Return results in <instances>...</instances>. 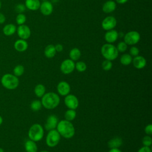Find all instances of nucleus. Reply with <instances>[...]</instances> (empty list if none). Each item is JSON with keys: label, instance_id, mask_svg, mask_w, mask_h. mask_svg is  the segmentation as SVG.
Instances as JSON below:
<instances>
[{"label": "nucleus", "instance_id": "23", "mask_svg": "<svg viewBox=\"0 0 152 152\" xmlns=\"http://www.w3.org/2000/svg\"><path fill=\"white\" fill-rule=\"evenodd\" d=\"M24 148L26 152H37V146L35 141L28 140L25 142Z\"/></svg>", "mask_w": 152, "mask_h": 152}, {"label": "nucleus", "instance_id": "28", "mask_svg": "<svg viewBox=\"0 0 152 152\" xmlns=\"http://www.w3.org/2000/svg\"><path fill=\"white\" fill-rule=\"evenodd\" d=\"M42 107V104L41 103V101L39 100H33L30 104V108L32 110L36 112V111H39V110L41 109Z\"/></svg>", "mask_w": 152, "mask_h": 152}, {"label": "nucleus", "instance_id": "36", "mask_svg": "<svg viewBox=\"0 0 152 152\" xmlns=\"http://www.w3.org/2000/svg\"><path fill=\"white\" fill-rule=\"evenodd\" d=\"M140 52V50L138 49V48L136 46H132L130 49H129V55L131 56H136L137 55H138Z\"/></svg>", "mask_w": 152, "mask_h": 152}, {"label": "nucleus", "instance_id": "37", "mask_svg": "<svg viewBox=\"0 0 152 152\" xmlns=\"http://www.w3.org/2000/svg\"><path fill=\"white\" fill-rule=\"evenodd\" d=\"M145 133L148 135H151L152 134V124H150L146 125L144 128Z\"/></svg>", "mask_w": 152, "mask_h": 152}, {"label": "nucleus", "instance_id": "30", "mask_svg": "<svg viewBox=\"0 0 152 152\" xmlns=\"http://www.w3.org/2000/svg\"><path fill=\"white\" fill-rule=\"evenodd\" d=\"M24 72V68L21 65H17L13 69L14 75L16 77H20L23 74Z\"/></svg>", "mask_w": 152, "mask_h": 152}, {"label": "nucleus", "instance_id": "27", "mask_svg": "<svg viewBox=\"0 0 152 152\" xmlns=\"http://www.w3.org/2000/svg\"><path fill=\"white\" fill-rule=\"evenodd\" d=\"M76 112L74 109H69L67 110L64 114L65 119L68 121H73L75 117H76Z\"/></svg>", "mask_w": 152, "mask_h": 152}, {"label": "nucleus", "instance_id": "34", "mask_svg": "<svg viewBox=\"0 0 152 152\" xmlns=\"http://www.w3.org/2000/svg\"><path fill=\"white\" fill-rule=\"evenodd\" d=\"M128 45L124 42H120L116 46V49L119 52H124L126 50Z\"/></svg>", "mask_w": 152, "mask_h": 152}, {"label": "nucleus", "instance_id": "5", "mask_svg": "<svg viewBox=\"0 0 152 152\" xmlns=\"http://www.w3.org/2000/svg\"><path fill=\"white\" fill-rule=\"evenodd\" d=\"M29 139L35 142L40 141L44 135V129L43 126L39 124L32 125L28 132Z\"/></svg>", "mask_w": 152, "mask_h": 152}, {"label": "nucleus", "instance_id": "19", "mask_svg": "<svg viewBox=\"0 0 152 152\" xmlns=\"http://www.w3.org/2000/svg\"><path fill=\"white\" fill-rule=\"evenodd\" d=\"M24 5L26 8L31 11H36L39 9L40 2L39 0H26Z\"/></svg>", "mask_w": 152, "mask_h": 152}, {"label": "nucleus", "instance_id": "44", "mask_svg": "<svg viewBox=\"0 0 152 152\" xmlns=\"http://www.w3.org/2000/svg\"><path fill=\"white\" fill-rule=\"evenodd\" d=\"M51 1L52 2H57L59 1V0H51Z\"/></svg>", "mask_w": 152, "mask_h": 152}, {"label": "nucleus", "instance_id": "3", "mask_svg": "<svg viewBox=\"0 0 152 152\" xmlns=\"http://www.w3.org/2000/svg\"><path fill=\"white\" fill-rule=\"evenodd\" d=\"M101 53L105 59L113 61L116 59L119 55L116 47L112 43H105L101 48Z\"/></svg>", "mask_w": 152, "mask_h": 152}, {"label": "nucleus", "instance_id": "1", "mask_svg": "<svg viewBox=\"0 0 152 152\" xmlns=\"http://www.w3.org/2000/svg\"><path fill=\"white\" fill-rule=\"evenodd\" d=\"M56 130L61 136L66 139L73 137L75 132V128L71 122L66 119L61 120L58 122Z\"/></svg>", "mask_w": 152, "mask_h": 152}, {"label": "nucleus", "instance_id": "38", "mask_svg": "<svg viewBox=\"0 0 152 152\" xmlns=\"http://www.w3.org/2000/svg\"><path fill=\"white\" fill-rule=\"evenodd\" d=\"M137 152H151V149L150 147H147V146H142L141 147Z\"/></svg>", "mask_w": 152, "mask_h": 152}, {"label": "nucleus", "instance_id": "48", "mask_svg": "<svg viewBox=\"0 0 152 152\" xmlns=\"http://www.w3.org/2000/svg\"><path fill=\"white\" fill-rule=\"evenodd\" d=\"M42 1H48V0H42Z\"/></svg>", "mask_w": 152, "mask_h": 152}, {"label": "nucleus", "instance_id": "40", "mask_svg": "<svg viewBox=\"0 0 152 152\" xmlns=\"http://www.w3.org/2000/svg\"><path fill=\"white\" fill-rule=\"evenodd\" d=\"M5 20H6V18L4 14H2V12H0V24L4 23L5 21Z\"/></svg>", "mask_w": 152, "mask_h": 152}, {"label": "nucleus", "instance_id": "24", "mask_svg": "<svg viewBox=\"0 0 152 152\" xmlns=\"http://www.w3.org/2000/svg\"><path fill=\"white\" fill-rule=\"evenodd\" d=\"M81 55V53L80 50L77 48H72L69 53V59H71L73 61H78Z\"/></svg>", "mask_w": 152, "mask_h": 152}, {"label": "nucleus", "instance_id": "13", "mask_svg": "<svg viewBox=\"0 0 152 152\" xmlns=\"http://www.w3.org/2000/svg\"><path fill=\"white\" fill-rule=\"evenodd\" d=\"M39 9L43 15L47 16L52 13L53 7L51 2L49 1H44L40 4Z\"/></svg>", "mask_w": 152, "mask_h": 152}, {"label": "nucleus", "instance_id": "8", "mask_svg": "<svg viewBox=\"0 0 152 152\" xmlns=\"http://www.w3.org/2000/svg\"><path fill=\"white\" fill-rule=\"evenodd\" d=\"M60 69L64 74L67 75L71 74L75 69L74 61L70 59L64 60L60 65Z\"/></svg>", "mask_w": 152, "mask_h": 152}, {"label": "nucleus", "instance_id": "42", "mask_svg": "<svg viewBox=\"0 0 152 152\" xmlns=\"http://www.w3.org/2000/svg\"><path fill=\"white\" fill-rule=\"evenodd\" d=\"M117 3L119 4H124L128 1V0H115Z\"/></svg>", "mask_w": 152, "mask_h": 152}, {"label": "nucleus", "instance_id": "31", "mask_svg": "<svg viewBox=\"0 0 152 152\" xmlns=\"http://www.w3.org/2000/svg\"><path fill=\"white\" fill-rule=\"evenodd\" d=\"M26 19H27L26 16L24 14L20 13L17 15L15 21H16L17 24L20 26V25L24 24L26 21Z\"/></svg>", "mask_w": 152, "mask_h": 152}, {"label": "nucleus", "instance_id": "41", "mask_svg": "<svg viewBox=\"0 0 152 152\" xmlns=\"http://www.w3.org/2000/svg\"><path fill=\"white\" fill-rule=\"evenodd\" d=\"M108 152H122V151L121 150H119L118 148H110Z\"/></svg>", "mask_w": 152, "mask_h": 152}, {"label": "nucleus", "instance_id": "39", "mask_svg": "<svg viewBox=\"0 0 152 152\" xmlns=\"http://www.w3.org/2000/svg\"><path fill=\"white\" fill-rule=\"evenodd\" d=\"M55 48L56 49V51L58 52H61L63 50V46L60 44V43H58L55 46Z\"/></svg>", "mask_w": 152, "mask_h": 152}, {"label": "nucleus", "instance_id": "45", "mask_svg": "<svg viewBox=\"0 0 152 152\" xmlns=\"http://www.w3.org/2000/svg\"><path fill=\"white\" fill-rule=\"evenodd\" d=\"M0 152H4V150L2 148H0Z\"/></svg>", "mask_w": 152, "mask_h": 152}, {"label": "nucleus", "instance_id": "35", "mask_svg": "<svg viewBox=\"0 0 152 152\" xmlns=\"http://www.w3.org/2000/svg\"><path fill=\"white\" fill-rule=\"evenodd\" d=\"M15 9V11L17 12L18 14H20L26 11V7L25 5L23 4H18L16 5Z\"/></svg>", "mask_w": 152, "mask_h": 152}, {"label": "nucleus", "instance_id": "47", "mask_svg": "<svg viewBox=\"0 0 152 152\" xmlns=\"http://www.w3.org/2000/svg\"><path fill=\"white\" fill-rule=\"evenodd\" d=\"M40 152H49V151H46V150H43V151H40Z\"/></svg>", "mask_w": 152, "mask_h": 152}, {"label": "nucleus", "instance_id": "4", "mask_svg": "<svg viewBox=\"0 0 152 152\" xmlns=\"http://www.w3.org/2000/svg\"><path fill=\"white\" fill-rule=\"evenodd\" d=\"M2 85L8 90L15 89L19 84V80L15 75L11 74H5L1 78Z\"/></svg>", "mask_w": 152, "mask_h": 152}, {"label": "nucleus", "instance_id": "7", "mask_svg": "<svg viewBox=\"0 0 152 152\" xmlns=\"http://www.w3.org/2000/svg\"><path fill=\"white\" fill-rule=\"evenodd\" d=\"M140 33L137 31H130L124 36V42L127 45H134L138 43L140 40Z\"/></svg>", "mask_w": 152, "mask_h": 152}, {"label": "nucleus", "instance_id": "9", "mask_svg": "<svg viewBox=\"0 0 152 152\" xmlns=\"http://www.w3.org/2000/svg\"><path fill=\"white\" fill-rule=\"evenodd\" d=\"M64 103L68 109L75 110L79 105V101L75 95L68 94L64 98Z\"/></svg>", "mask_w": 152, "mask_h": 152}, {"label": "nucleus", "instance_id": "20", "mask_svg": "<svg viewBox=\"0 0 152 152\" xmlns=\"http://www.w3.org/2000/svg\"><path fill=\"white\" fill-rule=\"evenodd\" d=\"M122 140L119 137H115L110 139L107 142V146L110 148L120 147L122 144Z\"/></svg>", "mask_w": 152, "mask_h": 152}, {"label": "nucleus", "instance_id": "2", "mask_svg": "<svg viewBox=\"0 0 152 152\" xmlns=\"http://www.w3.org/2000/svg\"><path fill=\"white\" fill-rule=\"evenodd\" d=\"M41 103L45 109L49 110L53 109L59 105L60 97L54 92H48L42 97Z\"/></svg>", "mask_w": 152, "mask_h": 152}, {"label": "nucleus", "instance_id": "25", "mask_svg": "<svg viewBox=\"0 0 152 152\" xmlns=\"http://www.w3.org/2000/svg\"><path fill=\"white\" fill-rule=\"evenodd\" d=\"M34 92L37 97H42L46 93V88L43 84H38L35 86Z\"/></svg>", "mask_w": 152, "mask_h": 152}, {"label": "nucleus", "instance_id": "14", "mask_svg": "<svg viewBox=\"0 0 152 152\" xmlns=\"http://www.w3.org/2000/svg\"><path fill=\"white\" fill-rule=\"evenodd\" d=\"M56 89L58 93L62 96H65L68 95V94H69L71 91V87L69 84L65 81H60L57 85Z\"/></svg>", "mask_w": 152, "mask_h": 152}, {"label": "nucleus", "instance_id": "10", "mask_svg": "<svg viewBox=\"0 0 152 152\" xmlns=\"http://www.w3.org/2000/svg\"><path fill=\"white\" fill-rule=\"evenodd\" d=\"M117 24V21L113 16L105 17L102 22V27L103 30L108 31L113 29Z\"/></svg>", "mask_w": 152, "mask_h": 152}, {"label": "nucleus", "instance_id": "33", "mask_svg": "<svg viewBox=\"0 0 152 152\" xmlns=\"http://www.w3.org/2000/svg\"><path fill=\"white\" fill-rule=\"evenodd\" d=\"M142 143L144 146L150 147L152 144V138L150 135H145L142 139Z\"/></svg>", "mask_w": 152, "mask_h": 152}, {"label": "nucleus", "instance_id": "6", "mask_svg": "<svg viewBox=\"0 0 152 152\" xmlns=\"http://www.w3.org/2000/svg\"><path fill=\"white\" fill-rule=\"evenodd\" d=\"M61 137V136L56 129L49 131L46 137V145L49 147H56L59 142Z\"/></svg>", "mask_w": 152, "mask_h": 152}, {"label": "nucleus", "instance_id": "12", "mask_svg": "<svg viewBox=\"0 0 152 152\" xmlns=\"http://www.w3.org/2000/svg\"><path fill=\"white\" fill-rule=\"evenodd\" d=\"M59 121L58 118L55 115H49L45 124V128L46 131H50L56 128Z\"/></svg>", "mask_w": 152, "mask_h": 152}, {"label": "nucleus", "instance_id": "29", "mask_svg": "<svg viewBox=\"0 0 152 152\" xmlns=\"http://www.w3.org/2000/svg\"><path fill=\"white\" fill-rule=\"evenodd\" d=\"M75 69L78 72H84L87 69V65L83 61H78L75 64Z\"/></svg>", "mask_w": 152, "mask_h": 152}, {"label": "nucleus", "instance_id": "21", "mask_svg": "<svg viewBox=\"0 0 152 152\" xmlns=\"http://www.w3.org/2000/svg\"><path fill=\"white\" fill-rule=\"evenodd\" d=\"M17 31L16 26L13 24H7L2 28L3 33L7 36L13 35Z\"/></svg>", "mask_w": 152, "mask_h": 152}, {"label": "nucleus", "instance_id": "22", "mask_svg": "<svg viewBox=\"0 0 152 152\" xmlns=\"http://www.w3.org/2000/svg\"><path fill=\"white\" fill-rule=\"evenodd\" d=\"M56 51L55 48V46L50 44L47 45L44 50V54L45 56L48 58H52L56 55Z\"/></svg>", "mask_w": 152, "mask_h": 152}, {"label": "nucleus", "instance_id": "15", "mask_svg": "<svg viewBox=\"0 0 152 152\" xmlns=\"http://www.w3.org/2000/svg\"><path fill=\"white\" fill-rule=\"evenodd\" d=\"M119 34L116 30L112 29L106 31L104 34V40L108 43H113L116 42L118 38Z\"/></svg>", "mask_w": 152, "mask_h": 152}, {"label": "nucleus", "instance_id": "11", "mask_svg": "<svg viewBox=\"0 0 152 152\" xmlns=\"http://www.w3.org/2000/svg\"><path fill=\"white\" fill-rule=\"evenodd\" d=\"M16 31L18 37L21 39L27 40L31 36V30L29 27L25 24L20 25L17 28Z\"/></svg>", "mask_w": 152, "mask_h": 152}, {"label": "nucleus", "instance_id": "43", "mask_svg": "<svg viewBox=\"0 0 152 152\" xmlns=\"http://www.w3.org/2000/svg\"><path fill=\"white\" fill-rule=\"evenodd\" d=\"M2 122H3V119H2V116L0 115V125L2 124Z\"/></svg>", "mask_w": 152, "mask_h": 152}, {"label": "nucleus", "instance_id": "32", "mask_svg": "<svg viewBox=\"0 0 152 152\" xmlns=\"http://www.w3.org/2000/svg\"><path fill=\"white\" fill-rule=\"evenodd\" d=\"M112 62L111 61L105 59L104 61H103L102 64V67L103 70L104 71H109L112 69Z\"/></svg>", "mask_w": 152, "mask_h": 152}, {"label": "nucleus", "instance_id": "46", "mask_svg": "<svg viewBox=\"0 0 152 152\" xmlns=\"http://www.w3.org/2000/svg\"><path fill=\"white\" fill-rule=\"evenodd\" d=\"M1 7H2V3H1V0H0V10H1Z\"/></svg>", "mask_w": 152, "mask_h": 152}, {"label": "nucleus", "instance_id": "17", "mask_svg": "<svg viewBox=\"0 0 152 152\" xmlns=\"http://www.w3.org/2000/svg\"><path fill=\"white\" fill-rule=\"evenodd\" d=\"M14 47L17 51L19 52H23L27 49L28 43L26 40L20 39L15 42Z\"/></svg>", "mask_w": 152, "mask_h": 152}, {"label": "nucleus", "instance_id": "26", "mask_svg": "<svg viewBox=\"0 0 152 152\" xmlns=\"http://www.w3.org/2000/svg\"><path fill=\"white\" fill-rule=\"evenodd\" d=\"M132 56L128 53L123 54L120 58V62L123 65H128L132 63Z\"/></svg>", "mask_w": 152, "mask_h": 152}, {"label": "nucleus", "instance_id": "18", "mask_svg": "<svg viewBox=\"0 0 152 152\" xmlns=\"http://www.w3.org/2000/svg\"><path fill=\"white\" fill-rule=\"evenodd\" d=\"M116 8V5L114 1L108 0L103 4L102 6V10L105 13H110L114 11Z\"/></svg>", "mask_w": 152, "mask_h": 152}, {"label": "nucleus", "instance_id": "16", "mask_svg": "<svg viewBox=\"0 0 152 152\" xmlns=\"http://www.w3.org/2000/svg\"><path fill=\"white\" fill-rule=\"evenodd\" d=\"M134 66L137 69H142L144 68L147 64L146 59L144 57L140 55H137L132 59V61Z\"/></svg>", "mask_w": 152, "mask_h": 152}]
</instances>
